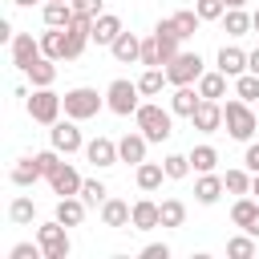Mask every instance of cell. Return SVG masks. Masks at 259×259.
<instances>
[{
  "instance_id": "cell-46",
  "label": "cell",
  "mask_w": 259,
  "mask_h": 259,
  "mask_svg": "<svg viewBox=\"0 0 259 259\" xmlns=\"http://www.w3.org/2000/svg\"><path fill=\"white\" fill-rule=\"evenodd\" d=\"M142 259H170V243H146Z\"/></svg>"
},
{
  "instance_id": "cell-3",
  "label": "cell",
  "mask_w": 259,
  "mask_h": 259,
  "mask_svg": "<svg viewBox=\"0 0 259 259\" xmlns=\"http://www.w3.org/2000/svg\"><path fill=\"white\" fill-rule=\"evenodd\" d=\"M138 97H142L138 81L117 77V81H109V89H105V109H109V113H117V117H134V113H138V105H142Z\"/></svg>"
},
{
  "instance_id": "cell-20",
  "label": "cell",
  "mask_w": 259,
  "mask_h": 259,
  "mask_svg": "<svg viewBox=\"0 0 259 259\" xmlns=\"http://www.w3.org/2000/svg\"><path fill=\"white\" fill-rule=\"evenodd\" d=\"M154 227H162V202L138 198L134 202V231H154Z\"/></svg>"
},
{
  "instance_id": "cell-30",
  "label": "cell",
  "mask_w": 259,
  "mask_h": 259,
  "mask_svg": "<svg viewBox=\"0 0 259 259\" xmlns=\"http://www.w3.org/2000/svg\"><path fill=\"white\" fill-rule=\"evenodd\" d=\"M255 219H259V198H255V194H239V198H235V206H231V223L247 231Z\"/></svg>"
},
{
  "instance_id": "cell-31",
  "label": "cell",
  "mask_w": 259,
  "mask_h": 259,
  "mask_svg": "<svg viewBox=\"0 0 259 259\" xmlns=\"http://www.w3.org/2000/svg\"><path fill=\"white\" fill-rule=\"evenodd\" d=\"M223 32H227V36H247V32H251V12L227 8V12H223Z\"/></svg>"
},
{
  "instance_id": "cell-49",
  "label": "cell",
  "mask_w": 259,
  "mask_h": 259,
  "mask_svg": "<svg viewBox=\"0 0 259 259\" xmlns=\"http://www.w3.org/2000/svg\"><path fill=\"white\" fill-rule=\"evenodd\" d=\"M247 69H251V73H259V49H251V53H247Z\"/></svg>"
},
{
  "instance_id": "cell-32",
  "label": "cell",
  "mask_w": 259,
  "mask_h": 259,
  "mask_svg": "<svg viewBox=\"0 0 259 259\" xmlns=\"http://www.w3.org/2000/svg\"><path fill=\"white\" fill-rule=\"evenodd\" d=\"M251 182H255V174L247 170V166H239V170H227L223 174V186H227V194H251Z\"/></svg>"
},
{
  "instance_id": "cell-22",
  "label": "cell",
  "mask_w": 259,
  "mask_h": 259,
  "mask_svg": "<svg viewBox=\"0 0 259 259\" xmlns=\"http://www.w3.org/2000/svg\"><path fill=\"white\" fill-rule=\"evenodd\" d=\"M121 28H125V24H121V16H113V12H101V16L93 20V45H105V49H109V45L121 36Z\"/></svg>"
},
{
  "instance_id": "cell-43",
  "label": "cell",
  "mask_w": 259,
  "mask_h": 259,
  "mask_svg": "<svg viewBox=\"0 0 259 259\" xmlns=\"http://www.w3.org/2000/svg\"><path fill=\"white\" fill-rule=\"evenodd\" d=\"M142 65H146V69H154V65H166V61H162V49H158V40H154V32L142 40Z\"/></svg>"
},
{
  "instance_id": "cell-34",
  "label": "cell",
  "mask_w": 259,
  "mask_h": 259,
  "mask_svg": "<svg viewBox=\"0 0 259 259\" xmlns=\"http://www.w3.org/2000/svg\"><path fill=\"white\" fill-rule=\"evenodd\" d=\"M190 166H194V174H210V170L219 166V150L206 146V142L194 146V150H190Z\"/></svg>"
},
{
  "instance_id": "cell-19",
  "label": "cell",
  "mask_w": 259,
  "mask_h": 259,
  "mask_svg": "<svg viewBox=\"0 0 259 259\" xmlns=\"http://www.w3.org/2000/svg\"><path fill=\"white\" fill-rule=\"evenodd\" d=\"M134 182H138L142 194H154L166 182V166L162 162H142V166H134Z\"/></svg>"
},
{
  "instance_id": "cell-5",
  "label": "cell",
  "mask_w": 259,
  "mask_h": 259,
  "mask_svg": "<svg viewBox=\"0 0 259 259\" xmlns=\"http://www.w3.org/2000/svg\"><path fill=\"white\" fill-rule=\"evenodd\" d=\"M36 243H40L45 259H69V251H73V243H69V227H65L57 214H53L49 223L36 227Z\"/></svg>"
},
{
  "instance_id": "cell-2",
  "label": "cell",
  "mask_w": 259,
  "mask_h": 259,
  "mask_svg": "<svg viewBox=\"0 0 259 259\" xmlns=\"http://www.w3.org/2000/svg\"><path fill=\"white\" fill-rule=\"evenodd\" d=\"M223 125H227V134H231L235 142H251V138H255V130H259V117H255L251 101L235 97V101H227V105H223Z\"/></svg>"
},
{
  "instance_id": "cell-36",
  "label": "cell",
  "mask_w": 259,
  "mask_h": 259,
  "mask_svg": "<svg viewBox=\"0 0 259 259\" xmlns=\"http://www.w3.org/2000/svg\"><path fill=\"white\" fill-rule=\"evenodd\" d=\"M8 219H12L16 227H28V223L36 219V206H32V198H28V194H16V198H12V206H8Z\"/></svg>"
},
{
  "instance_id": "cell-8",
  "label": "cell",
  "mask_w": 259,
  "mask_h": 259,
  "mask_svg": "<svg viewBox=\"0 0 259 259\" xmlns=\"http://www.w3.org/2000/svg\"><path fill=\"white\" fill-rule=\"evenodd\" d=\"M49 146L53 150H61V154H77V150H85V138H81V130H77V117H57L53 125H49Z\"/></svg>"
},
{
  "instance_id": "cell-52",
  "label": "cell",
  "mask_w": 259,
  "mask_h": 259,
  "mask_svg": "<svg viewBox=\"0 0 259 259\" xmlns=\"http://www.w3.org/2000/svg\"><path fill=\"white\" fill-rule=\"evenodd\" d=\"M247 231H251V235H255V239H259V219H255V223H251V227H247Z\"/></svg>"
},
{
  "instance_id": "cell-23",
  "label": "cell",
  "mask_w": 259,
  "mask_h": 259,
  "mask_svg": "<svg viewBox=\"0 0 259 259\" xmlns=\"http://www.w3.org/2000/svg\"><path fill=\"white\" fill-rule=\"evenodd\" d=\"M40 53L53 61H69V32L65 28H45L40 32Z\"/></svg>"
},
{
  "instance_id": "cell-45",
  "label": "cell",
  "mask_w": 259,
  "mask_h": 259,
  "mask_svg": "<svg viewBox=\"0 0 259 259\" xmlns=\"http://www.w3.org/2000/svg\"><path fill=\"white\" fill-rule=\"evenodd\" d=\"M69 4H73V12H81V16H93V20L105 12V0H69Z\"/></svg>"
},
{
  "instance_id": "cell-14",
  "label": "cell",
  "mask_w": 259,
  "mask_h": 259,
  "mask_svg": "<svg viewBox=\"0 0 259 259\" xmlns=\"http://www.w3.org/2000/svg\"><path fill=\"white\" fill-rule=\"evenodd\" d=\"M214 69H223V73L235 81V77H243V73H247V53H243L239 45H223V49H219V57H214Z\"/></svg>"
},
{
  "instance_id": "cell-44",
  "label": "cell",
  "mask_w": 259,
  "mask_h": 259,
  "mask_svg": "<svg viewBox=\"0 0 259 259\" xmlns=\"http://www.w3.org/2000/svg\"><path fill=\"white\" fill-rule=\"evenodd\" d=\"M8 259H45V251H40V243H16L8 251Z\"/></svg>"
},
{
  "instance_id": "cell-1",
  "label": "cell",
  "mask_w": 259,
  "mask_h": 259,
  "mask_svg": "<svg viewBox=\"0 0 259 259\" xmlns=\"http://www.w3.org/2000/svg\"><path fill=\"white\" fill-rule=\"evenodd\" d=\"M134 125H138L150 142H166V138L174 134V113L162 109V105H154V101H142L138 113H134Z\"/></svg>"
},
{
  "instance_id": "cell-13",
  "label": "cell",
  "mask_w": 259,
  "mask_h": 259,
  "mask_svg": "<svg viewBox=\"0 0 259 259\" xmlns=\"http://www.w3.org/2000/svg\"><path fill=\"white\" fill-rule=\"evenodd\" d=\"M101 223L113 227V231H125V227H134V206L121 202V198H105L101 202Z\"/></svg>"
},
{
  "instance_id": "cell-38",
  "label": "cell",
  "mask_w": 259,
  "mask_h": 259,
  "mask_svg": "<svg viewBox=\"0 0 259 259\" xmlns=\"http://www.w3.org/2000/svg\"><path fill=\"white\" fill-rule=\"evenodd\" d=\"M186 223V202L182 198H162V227H182Z\"/></svg>"
},
{
  "instance_id": "cell-50",
  "label": "cell",
  "mask_w": 259,
  "mask_h": 259,
  "mask_svg": "<svg viewBox=\"0 0 259 259\" xmlns=\"http://www.w3.org/2000/svg\"><path fill=\"white\" fill-rule=\"evenodd\" d=\"M251 32L259 36V12H251Z\"/></svg>"
},
{
  "instance_id": "cell-9",
  "label": "cell",
  "mask_w": 259,
  "mask_h": 259,
  "mask_svg": "<svg viewBox=\"0 0 259 259\" xmlns=\"http://www.w3.org/2000/svg\"><path fill=\"white\" fill-rule=\"evenodd\" d=\"M85 162L89 166H97V170H109V166H117L121 158H117V142L113 138H93V142H85Z\"/></svg>"
},
{
  "instance_id": "cell-40",
  "label": "cell",
  "mask_w": 259,
  "mask_h": 259,
  "mask_svg": "<svg viewBox=\"0 0 259 259\" xmlns=\"http://www.w3.org/2000/svg\"><path fill=\"white\" fill-rule=\"evenodd\" d=\"M81 198H85L89 206H101V202L109 198V186H105L101 178H85V182H81Z\"/></svg>"
},
{
  "instance_id": "cell-17",
  "label": "cell",
  "mask_w": 259,
  "mask_h": 259,
  "mask_svg": "<svg viewBox=\"0 0 259 259\" xmlns=\"http://www.w3.org/2000/svg\"><path fill=\"white\" fill-rule=\"evenodd\" d=\"M223 190H227V186H223V174H214V170L194 178V202H202V206H214V202L223 198Z\"/></svg>"
},
{
  "instance_id": "cell-10",
  "label": "cell",
  "mask_w": 259,
  "mask_h": 259,
  "mask_svg": "<svg viewBox=\"0 0 259 259\" xmlns=\"http://www.w3.org/2000/svg\"><path fill=\"white\" fill-rule=\"evenodd\" d=\"M65 32H69V61H77V57L85 53V45H93V16H81V12H77Z\"/></svg>"
},
{
  "instance_id": "cell-33",
  "label": "cell",
  "mask_w": 259,
  "mask_h": 259,
  "mask_svg": "<svg viewBox=\"0 0 259 259\" xmlns=\"http://www.w3.org/2000/svg\"><path fill=\"white\" fill-rule=\"evenodd\" d=\"M162 85H170L162 65H154V69H146V73L138 77V89H142V97H158V93H162Z\"/></svg>"
},
{
  "instance_id": "cell-4",
  "label": "cell",
  "mask_w": 259,
  "mask_h": 259,
  "mask_svg": "<svg viewBox=\"0 0 259 259\" xmlns=\"http://www.w3.org/2000/svg\"><path fill=\"white\" fill-rule=\"evenodd\" d=\"M61 101H65V117L89 121V117H97V113H101V105H105V93H97V89H89V85H77V89H69Z\"/></svg>"
},
{
  "instance_id": "cell-11",
  "label": "cell",
  "mask_w": 259,
  "mask_h": 259,
  "mask_svg": "<svg viewBox=\"0 0 259 259\" xmlns=\"http://www.w3.org/2000/svg\"><path fill=\"white\" fill-rule=\"evenodd\" d=\"M8 53H12V65L24 73V69L40 57V40H32V32H16V36L8 40Z\"/></svg>"
},
{
  "instance_id": "cell-24",
  "label": "cell",
  "mask_w": 259,
  "mask_h": 259,
  "mask_svg": "<svg viewBox=\"0 0 259 259\" xmlns=\"http://www.w3.org/2000/svg\"><path fill=\"white\" fill-rule=\"evenodd\" d=\"M24 77L32 81V89H49V85L57 81V61L40 53V57H36V61H32V65L24 69Z\"/></svg>"
},
{
  "instance_id": "cell-6",
  "label": "cell",
  "mask_w": 259,
  "mask_h": 259,
  "mask_svg": "<svg viewBox=\"0 0 259 259\" xmlns=\"http://www.w3.org/2000/svg\"><path fill=\"white\" fill-rule=\"evenodd\" d=\"M24 109H28V117H32V121L53 125V121L61 117L65 101H61V93H53V85H49V89H32V93L24 97Z\"/></svg>"
},
{
  "instance_id": "cell-41",
  "label": "cell",
  "mask_w": 259,
  "mask_h": 259,
  "mask_svg": "<svg viewBox=\"0 0 259 259\" xmlns=\"http://www.w3.org/2000/svg\"><path fill=\"white\" fill-rule=\"evenodd\" d=\"M235 97H243V101H259V73H243V77H235Z\"/></svg>"
},
{
  "instance_id": "cell-12",
  "label": "cell",
  "mask_w": 259,
  "mask_h": 259,
  "mask_svg": "<svg viewBox=\"0 0 259 259\" xmlns=\"http://www.w3.org/2000/svg\"><path fill=\"white\" fill-rule=\"evenodd\" d=\"M190 125H194L198 134H214V130H223V105L202 97L198 109H194V117H190Z\"/></svg>"
},
{
  "instance_id": "cell-26",
  "label": "cell",
  "mask_w": 259,
  "mask_h": 259,
  "mask_svg": "<svg viewBox=\"0 0 259 259\" xmlns=\"http://www.w3.org/2000/svg\"><path fill=\"white\" fill-rule=\"evenodd\" d=\"M81 182H85V178H81V174H77V170H73L69 162H61V170H57V174L49 178L53 194H61V198H69V194H81Z\"/></svg>"
},
{
  "instance_id": "cell-42",
  "label": "cell",
  "mask_w": 259,
  "mask_h": 259,
  "mask_svg": "<svg viewBox=\"0 0 259 259\" xmlns=\"http://www.w3.org/2000/svg\"><path fill=\"white\" fill-rule=\"evenodd\" d=\"M194 12H198L202 20H223V12H227V0H194Z\"/></svg>"
},
{
  "instance_id": "cell-35",
  "label": "cell",
  "mask_w": 259,
  "mask_h": 259,
  "mask_svg": "<svg viewBox=\"0 0 259 259\" xmlns=\"http://www.w3.org/2000/svg\"><path fill=\"white\" fill-rule=\"evenodd\" d=\"M170 24H174V32H178V36L186 40V36H194V32H198L202 16H198L194 8H182V12H174V16H170Z\"/></svg>"
},
{
  "instance_id": "cell-51",
  "label": "cell",
  "mask_w": 259,
  "mask_h": 259,
  "mask_svg": "<svg viewBox=\"0 0 259 259\" xmlns=\"http://www.w3.org/2000/svg\"><path fill=\"white\" fill-rule=\"evenodd\" d=\"M227 8H247V0H227Z\"/></svg>"
},
{
  "instance_id": "cell-37",
  "label": "cell",
  "mask_w": 259,
  "mask_h": 259,
  "mask_svg": "<svg viewBox=\"0 0 259 259\" xmlns=\"http://www.w3.org/2000/svg\"><path fill=\"white\" fill-rule=\"evenodd\" d=\"M162 166H166V178H170V182H178V178H186V174L194 170V166H190V154H166Z\"/></svg>"
},
{
  "instance_id": "cell-7",
  "label": "cell",
  "mask_w": 259,
  "mask_h": 259,
  "mask_svg": "<svg viewBox=\"0 0 259 259\" xmlns=\"http://www.w3.org/2000/svg\"><path fill=\"white\" fill-rule=\"evenodd\" d=\"M202 73H206V65H202L198 53H178V57L166 61V81L170 85H194Z\"/></svg>"
},
{
  "instance_id": "cell-29",
  "label": "cell",
  "mask_w": 259,
  "mask_h": 259,
  "mask_svg": "<svg viewBox=\"0 0 259 259\" xmlns=\"http://www.w3.org/2000/svg\"><path fill=\"white\" fill-rule=\"evenodd\" d=\"M85 198L81 194H69V198H57V219L65 223V227H81V219H85Z\"/></svg>"
},
{
  "instance_id": "cell-21",
  "label": "cell",
  "mask_w": 259,
  "mask_h": 259,
  "mask_svg": "<svg viewBox=\"0 0 259 259\" xmlns=\"http://www.w3.org/2000/svg\"><path fill=\"white\" fill-rule=\"evenodd\" d=\"M40 16H45V28H69L77 12H73V4H69V0H45Z\"/></svg>"
},
{
  "instance_id": "cell-25",
  "label": "cell",
  "mask_w": 259,
  "mask_h": 259,
  "mask_svg": "<svg viewBox=\"0 0 259 259\" xmlns=\"http://www.w3.org/2000/svg\"><path fill=\"white\" fill-rule=\"evenodd\" d=\"M227 81H231V77H227L223 69H206V73L194 81V89H198L206 101H219V97H227Z\"/></svg>"
},
{
  "instance_id": "cell-48",
  "label": "cell",
  "mask_w": 259,
  "mask_h": 259,
  "mask_svg": "<svg viewBox=\"0 0 259 259\" xmlns=\"http://www.w3.org/2000/svg\"><path fill=\"white\" fill-rule=\"evenodd\" d=\"M16 32H12V20H0V40H12Z\"/></svg>"
},
{
  "instance_id": "cell-28",
  "label": "cell",
  "mask_w": 259,
  "mask_h": 259,
  "mask_svg": "<svg viewBox=\"0 0 259 259\" xmlns=\"http://www.w3.org/2000/svg\"><path fill=\"white\" fill-rule=\"evenodd\" d=\"M8 178H12V186H32V182L45 178V170H40V162H36V154H32V158H16Z\"/></svg>"
},
{
  "instance_id": "cell-15",
  "label": "cell",
  "mask_w": 259,
  "mask_h": 259,
  "mask_svg": "<svg viewBox=\"0 0 259 259\" xmlns=\"http://www.w3.org/2000/svg\"><path fill=\"white\" fill-rule=\"evenodd\" d=\"M198 101H202V93H198L194 85H174V93H170V113H174V117H194Z\"/></svg>"
},
{
  "instance_id": "cell-27",
  "label": "cell",
  "mask_w": 259,
  "mask_h": 259,
  "mask_svg": "<svg viewBox=\"0 0 259 259\" xmlns=\"http://www.w3.org/2000/svg\"><path fill=\"white\" fill-rule=\"evenodd\" d=\"M154 40H158V49H162V61H170V57H178V53H182V49H178V45H182V36L174 32L170 16L154 24Z\"/></svg>"
},
{
  "instance_id": "cell-54",
  "label": "cell",
  "mask_w": 259,
  "mask_h": 259,
  "mask_svg": "<svg viewBox=\"0 0 259 259\" xmlns=\"http://www.w3.org/2000/svg\"><path fill=\"white\" fill-rule=\"evenodd\" d=\"M251 194H255V198H259V174H255V182H251Z\"/></svg>"
},
{
  "instance_id": "cell-39",
  "label": "cell",
  "mask_w": 259,
  "mask_h": 259,
  "mask_svg": "<svg viewBox=\"0 0 259 259\" xmlns=\"http://www.w3.org/2000/svg\"><path fill=\"white\" fill-rule=\"evenodd\" d=\"M227 255H231V259H251V255H255V235L243 231V235L227 239Z\"/></svg>"
},
{
  "instance_id": "cell-16",
  "label": "cell",
  "mask_w": 259,
  "mask_h": 259,
  "mask_svg": "<svg viewBox=\"0 0 259 259\" xmlns=\"http://www.w3.org/2000/svg\"><path fill=\"white\" fill-rule=\"evenodd\" d=\"M146 146H150V138H146L142 130H134V134H125V138L117 142V158L130 162V166H142V162H146Z\"/></svg>"
},
{
  "instance_id": "cell-18",
  "label": "cell",
  "mask_w": 259,
  "mask_h": 259,
  "mask_svg": "<svg viewBox=\"0 0 259 259\" xmlns=\"http://www.w3.org/2000/svg\"><path fill=\"white\" fill-rule=\"evenodd\" d=\"M109 53H113V61H121V65H134V61H142V36L121 28V36L109 45Z\"/></svg>"
},
{
  "instance_id": "cell-47",
  "label": "cell",
  "mask_w": 259,
  "mask_h": 259,
  "mask_svg": "<svg viewBox=\"0 0 259 259\" xmlns=\"http://www.w3.org/2000/svg\"><path fill=\"white\" fill-rule=\"evenodd\" d=\"M243 166H247L251 174H259V142H247V150H243Z\"/></svg>"
},
{
  "instance_id": "cell-53",
  "label": "cell",
  "mask_w": 259,
  "mask_h": 259,
  "mask_svg": "<svg viewBox=\"0 0 259 259\" xmlns=\"http://www.w3.org/2000/svg\"><path fill=\"white\" fill-rule=\"evenodd\" d=\"M12 4H20V8H32V4H36V0H12Z\"/></svg>"
}]
</instances>
